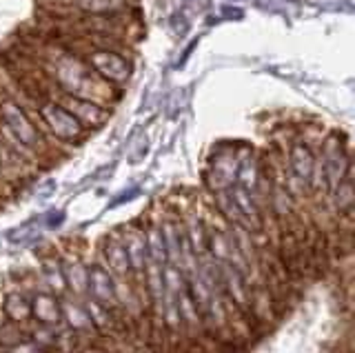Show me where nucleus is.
Wrapping results in <instances>:
<instances>
[{
  "instance_id": "nucleus-1",
  "label": "nucleus",
  "mask_w": 355,
  "mask_h": 353,
  "mask_svg": "<svg viewBox=\"0 0 355 353\" xmlns=\"http://www.w3.org/2000/svg\"><path fill=\"white\" fill-rule=\"evenodd\" d=\"M29 112L38 123V127L44 131V136L51 140V145L78 147L89 138V131L58 101H53L51 96L40 98Z\"/></svg>"
},
{
  "instance_id": "nucleus-2",
  "label": "nucleus",
  "mask_w": 355,
  "mask_h": 353,
  "mask_svg": "<svg viewBox=\"0 0 355 353\" xmlns=\"http://www.w3.org/2000/svg\"><path fill=\"white\" fill-rule=\"evenodd\" d=\"M315 158L324 175L327 196L353 171V151L349 138L342 131H327L315 147Z\"/></svg>"
},
{
  "instance_id": "nucleus-3",
  "label": "nucleus",
  "mask_w": 355,
  "mask_h": 353,
  "mask_svg": "<svg viewBox=\"0 0 355 353\" xmlns=\"http://www.w3.org/2000/svg\"><path fill=\"white\" fill-rule=\"evenodd\" d=\"M83 60L105 85L122 92L133 76V62L125 51L118 49H89L83 53Z\"/></svg>"
},
{
  "instance_id": "nucleus-4",
  "label": "nucleus",
  "mask_w": 355,
  "mask_h": 353,
  "mask_svg": "<svg viewBox=\"0 0 355 353\" xmlns=\"http://www.w3.org/2000/svg\"><path fill=\"white\" fill-rule=\"evenodd\" d=\"M238 158L240 147H216L211 151L205 167V184L209 193L225 191L231 184H236Z\"/></svg>"
},
{
  "instance_id": "nucleus-5",
  "label": "nucleus",
  "mask_w": 355,
  "mask_h": 353,
  "mask_svg": "<svg viewBox=\"0 0 355 353\" xmlns=\"http://www.w3.org/2000/svg\"><path fill=\"white\" fill-rule=\"evenodd\" d=\"M120 238L125 245V253L129 260V273L131 282L142 289L144 271L149 267V251H147V238H144V227L140 223H129L120 227Z\"/></svg>"
},
{
  "instance_id": "nucleus-6",
  "label": "nucleus",
  "mask_w": 355,
  "mask_h": 353,
  "mask_svg": "<svg viewBox=\"0 0 355 353\" xmlns=\"http://www.w3.org/2000/svg\"><path fill=\"white\" fill-rule=\"evenodd\" d=\"M53 101H58L67 112H69L78 123H80L89 134L100 127L107 125V120L111 118V109L103 107L94 101H87V98H78V96H69V94H60V92H51Z\"/></svg>"
},
{
  "instance_id": "nucleus-7",
  "label": "nucleus",
  "mask_w": 355,
  "mask_h": 353,
  "mask_svg": "<svg viewBox=\"0 0 355 353\" xmlns=\"http://www.w3.org/2000/svg\"><path fill=\"white\" fill-rule=\"evenodd\" d=\"M89 300L103 304L111 311H118V280L109 273V269L103 262H89V273H87V295Z\"/></svg>"
},
{
  "instance_id": "nucleus-8",
  "label": "nucleus",
  "mask_w": 355,
  "mask_h": 353,
  "mask_svg": "<svg viewBox=\"0 0 355 353\" xmlns=\"http://www.w3.org/2000/svg\"><path fill=\"white\" fill-rule=\"evenodd\" d=\"M51 5H55V14L109 16L133 12L138 0H51Z\"/></svg>"
},
{
  "instance_id": "nucleus-9",
  "label": "nucleus",
  "mask_w": 355,
  "mask_h": 353,
  "mask_svg": "<svg viewBox=\"0 0 355 353\" xmlns=\"http://www.w3.org/2000/svg\"><path fill=\"white\" fill-rule=\"evenodd\" d=\"M60 262H62V273L67 282V295L73 298H85L87 295V273H89V262H85L83 253L71 249H58Z\"/></svg>"
},
{
  "instance_id": "nucleus-10",
  "label": "nucleus",
  "mask_w": 355,
  "mask_h": 353,
  "mask_svg": "<svg viewBox=\"0 0 355 353\" xmlns=\"http://www.w3.org/2000/svg\"><path fill=\"white\" fill-rule=\"evenodd\" d=\"M98 262H103L116 280H131L129 260H127L125 245H122V238H120V229L105 236L103 245H100Z\"/></svg>"
},
{
  "instance_id": "nucleus-11",
  "label": "nucleus",
  "mask_w": 355,
  "mask_h": 353,
  "mask_svg": "<svg viewBox=\"0 0 355 353\" xmlns=\"http://www.w3.org/2000/svg\"><path fill=\"white\" fill-rule=\"evenodd\" d=\"M31 322L42 327H58L62 325V307L60 298L47 291L38 289L31 293Z\"/></svg>"
},
{
  "instance_id": "nucleus-12",
  "label": "nucleus",
  "mask_w": 355,
  "mask_h": 353,
  "mask_svg": "<svg viewBox=\"0 0 355 353\" xmlns=\"http://www.w3.org/2000/svg\"><path fill=\"white\" fill-rule=\"evenodd\" d=\"M60 307H62V327L69 331L83 336H98L96 329L92 325V318H89L83 298H73V295H62L60 298Z\"/></svg>"
},
{
  "instance_id": "nucleus-13",
  "label": "nucleus",
  "mask_w": 355,
  "mask_h": 353,
  "mask_svg": "<svg viewBox=\"0 0 355 353\" xmlns=\"http://www.w3.org/2000/svg\"><path fill=\"white\" fill-rule=\"evenodd\" d=\"M0 313L9 322L29 325L31 322V293H27L20 286H14L0 298Z\"/></svg>"
},
{
  "instance_id": "nucleus-14",
  "label": "nucleus",
  "mask_w": 355,
  "mask_h": 353,
  "mask_svg": "<svg viewBox=\"0 0 355 353\" xmlns=\"http://www.w3.org/2000/svg\"><path fill=\"white\" fill-rule=\"evenodd\" d=\"M40 278L44 282V289L55 293L58 298L67 295V282H64V273H62V262H60V253L58 249L42 256L40 260Z\"/></svg>"
},
{
  "instance_id": "nucleus-15",
  "label": "nucleus",
  "mask_w": 355,
  "mask_h": 353,
  "mask_svg": "<svg viewBox=\"0 0 355 353\" xmlns=\"http://www.w3.org/2000/svg\"><path fill=\"white\" fill-rule=\"evenodd\" d=\"M144 238H147V251H149V264H155V267H166L169 264V258H166V247L162 240V231H160V223H158V214H149L144 218Z\"/></svg>"
},
{
  "instance_id": "nucleus-16",
  "label": "nucleus",
  "mask_w": 355,
  "mask_h": 353,
  "mask_svg": "<svg viewBox=\"0 0 355 353\" xmlns=\"http://www.w3.org/2000/svg\"><path fill=\"white\" fill-rule=\"evenodd\" d=\"M29 325H18V322H9V320H0V349L11 351L18 347L20 342L29 340Z\"/></svg>"
},
{
  "instance_id": "nucleus-17",
  "label": "nucleus",
  "mask_w": 355,
  "mask_h": 353,
  "mask_svg": "<svg viewBox=\"0 0 355 353\" xmlns=\"http://www.w3.org/2000/svg\"><path fill=\"white\" fill-rule=\"evenodd\" d=\"M9 353H51L47 347H42V345H38L36 340H25V342H20L18 347H14Z\"/></svg>"
},
{
  "instance_id": "nucleus-18",
  "label": "nucleus",
  "mask_w": 355,
  "mask_h": 353,
  "mask_svg": "<svg viewBox=\"0 0 355 353\" xmlns=\"http://www.w3.org/2000/svg\"><path fill=\"white\" fill-rule=\"evenodd\" d=\"M0 353H9V351H3V349H0Z\"/></svg>"
}]
</instances>
